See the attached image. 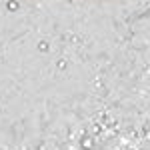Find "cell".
I'll use <instances>...</instances> for the list:
<instances>
[{
  "instance_id": "277c9868",
  "label": "cell",
  "mask_w": 150,
  "mask_h": 150,
  "mask_svg": "<svg viewBox=\"0 0 150 150\" xmlns=\"http://www.w3.org/2000/svg\"><path fill=\"white\" fill-rule=\"evenodd\" d=\"M58 68H66V60H58Z\"/></svg>"
},
{
  "instance_id": "6da1fadb",
  "label": "cell",
  "mask_w": 150,
  "mask_h": 150,
  "mask_svg": "<svg viewBox=\"0 0 150 150\" xmlns=\"http://www.w3.org/2000/svg\"><path fill=\"white\" fill-rule=\"evenodd\" d=\"M82 148H86V150H90V148H92V138H90V136L82 138Z\"/></svg>"
},
{
  "instance_id": "7a4b0ae2",
  "label": "cell",
  "mask_w": 150,
  "mask_h": 150,
  "mask_svg": "<svg viewBox=\"0 0 150 150\" xmlns=\"http://www.w3.org/2000/svg\"><path fill=\"white\" fill-rule=\"evenodd\" d=\"M48 48H50V46H48V42H46V40H42V42L38 44V50H40V52H46Z\"/></svg>"
},
{
  "instance_id": "3957f363",
  "label": "cell",
  "mask_w": 150,
  "mask_h": 150,
  "mask_svg": "<svg viewBox=\"0 0 150 150\" xmlns=\"http://www.w3.org/2000/svg\"><path fill=\"white\" fill-rule=\"evenodd\" d=\"M6 6H8V10H18V8H20V4H18V2H8V4H6Z\"/></svg>"
}]
</instances>
